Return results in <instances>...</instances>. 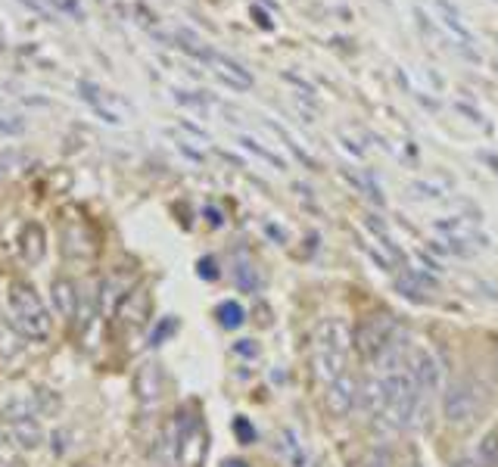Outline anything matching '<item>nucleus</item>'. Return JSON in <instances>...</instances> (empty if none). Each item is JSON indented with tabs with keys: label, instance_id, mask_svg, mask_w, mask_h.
Masks as SVG:
<instances>
[{
	"label": "nucleus",
	"instance_id": "1",
	"mask_svg": "<svg viewBox=\"0 0 498 467\" xmlns=\"http://www.w3.org/2000/svg\"><path fill=\"white\" fill-rule=\"evenodd\" d=\"M6 318L25 340L44 343L50 337V312L32 283L10 281V287H6Z\"/></svg>",
	"mask_w": 498,
	"mask_h": 467
},
{
	"label": "nucleus",
	"instance_id": "2",
	"mask_svg": "<svg viewBox=\"0 0 498 467\" xmlns=\"http://www.w3.org/2000/svg\"><path fill=\"white\" fill-rule=\"evenodd\" d=\"M349 343H353V333H349V327L343 324L340 318H324L314 327L312 364H314V374L324 383H331L334 377H340L343 371H346Z\"/></svg>",
	"mask_w": 498,
	"mask_h": 467
},
{
	"label": "nucleus",
	"instance_id": "3",
	"mask_svg": "<svg viewBox=\"0 0 498 467\" xmlns=\"http://www.w3.org/2000/svg\"><path fill=\"white\" fill-rule=\"evenodd\" d=\"M483 402H480V392L471 381H455L445 390L443 396V414L452 427H471L473 421L480 418Z\"/></svg>",
	"mask_w": 498,
	"mask_h": 467
},
{
	"label": "nucleus",
	"instance_id": "4",
	"mask_svg": "<svg viewBox=\"0 0 498 467\" xmlns=\"http://www.w3.org/2000/svg\"><path fill=\"white\" fill-rule=\"evenodd\" d=\"M395 337V318L393 315H368L355 324L353 343L364 359H377L383 353V346Z\"/></svg>",
	"mask_w": 498,
	"mask_h": 467
},
{
	"label": "nucleus",
	"instance_id": "5",
	"mask_svg": "<svg viewBox=\"0 0 498 467\" xmlns=\"http://www.w3.org/2000/svg\"><path fill=\"white\" fill-rule=\"evenodd\" d=\"M358 399V383L349 371H343L340 377H334L331 383L324 386V408L331 412V418H346L353 412Z\"/></svg>",
	"mask_w": 498,
	"mask_h": 467
},
{
	"label": "nucleus",
	"instance_id": "6",
	"mask_svg": "<svg viewBox=\"0 0 498 467\" xmlns=\"http://www.w3.org/2000/svg\"><path fill=\"white\" fill-rule=\"evenodd\" d=\"M115 315H119V321L124 327H144L153 315V293L144 287V283L141 287H134V290H124Z\"/></svg>",
	"mask_w": 498,
	"mask_h": 467
},
{
	"label": "nucleus",
	"instance_id": "7",
	"mask_svg": "<svg viewBox=\"0 0 498 467\" xmlns=\"http://www.w3.org/2000/svg\"><path fill=\"white\" fill-rule=\"evenodd\" d=\"M181 446H184V430H181L178 418H168L163 430L156 436V446H153V458L163 467H172L174 462H181Z\"/></svg>",
	"mask_w": 498,
	"mask_h": 467
},
{
	"label": "nucleus",
	"instance_id": "8",
	"mask_svg": "<svg viewBox=\"0 0 498 467\" xmlns=\"http://www.w3.org/2000/svg\"><path fill=\"white\" fill-rule=\"evenodd\" d=\"M82 97H85L94 109H97L100 115H104L109 125H119L122 115H124V113H131V106L124 104V100H119L115 94H109V91H100V87H94V84H87V82H82Z\"/></svg>",
	"mask_w": 498,
	"mask_h": 467
},
{
	"label": "nucleus",
	"instance_id": "9",
	"mask_svg": "<svg viewBox=\"0 0 498 467\" xmlns=\"http://www.w3.org/2000/svg\"><path fill=\"white\" fill-rule=\"evenodd\" d=\"M163 368L156 362H144L134 374V392L144 405H156L159 396H163Z\"/></svg>",
	"mask_w": 498,
	"mask_h": 467
},
{
	"label": "nucleus",
	"instance_id": "10",
	"mask_svg": "<svg viewBox=\"0 0 498 467\" xmlns=\"http://www.w3.org/2000/svg\"><path fill=\"white\" fill-rule=\"evenodd\" d=\"M408 371H412L417 390H421V396H427V392H436L439 390V362L433 359L430 353H414L412 362H408Z\"/></svg>",
	"mask_w": 498,
	"mask_h": 467
},
{
	"label": "nucleus",
	"instance_id": "11",
	"mask_svg": "<svg viewBox=\"0 0 498 467\" xmlns=\"http://www.w3.org/2000/svg\"><path fill=\"white\" fill-rule=\"evenodd\" d=\"M10 440L16 442L19 449H41L44 440H47V433H44V427L38 424V418H19V421H10Z\"/></svg>",
	"mask_w": 498,
	"mask_h": 467
},
{
	"label": "nucleus",
	"instance_id": "12",
	"mask_svg": "<svg viewBox=\"0 0 498 467\" xmlns=\"http://www.w3.org/2000/svg\"><path fill=\"white\" fill-rule=\"evenodd\" d=\"M50 299H54V309L60 312V318H78V305H82V293H78V287L72 281H54V287H50Z\"/></svg>",
	"mask_w": 498,
	"mask_h": 467
},
{
	"label": "nucleus",
	"instance_id": "13",
	"mask_svg": "<svg viewBox=\"0 0 498 467\" xmlns=\"http://www.w3.org/2000/svg\"><path fill=\"white\" fill-rule=\"evenodd\" d=\"M209 65H215V75L222 78V82H228L231 87H240V91L253 87V75H249L244 65L228 60V56H222V54H215V50H212V56H209Z\"/></svg>",
	"mask_w": 498,
	"mask_h": 467
},
{
	"label": "nucleus",
	"instance_id": "14",
	"mask_svg": "<svg viewBox=\"0 0 498 467\" xmlns=\"http://www.w3.org/2000/svg\"><path fill=\"white\" fill-rule=\"evenodd\" d=\"M405 355H408V337H393L390 343L383 346V353L377 355V368L383 371L386 377L390 374H399V371H405Z\"/></svg>",
	"mask_w": 498,
	"mask_h": 467
},
{
	"label": "nucleus",
	"instance_id": "15",
	"mask_svg": "<svg viewBox=\"0 0 498 467\" xmlns=\"http://www.w3.org/2000/svg\"><path fill=\"white\" fill-rule=\"evenodd\" d=\"M358 402L368 414H383L386 412V381L383 377H371L358 386Z\"/></svg>",
	"mask_w": 498,
	"mask_h": 467
},
{
	"label": "nucleus",
	"instance_id": "16",
	"mask_svg": "<svg viewBox=\"0 0 498 467\" xmlns=\"http://www.w3.org/2000/svg\"><path fill=\"white\" fill-rule=\"evenodd\" d=\"M433 10L439 13V19H443V25L449 28V32L455 35V38H458L461 44H464V47H467V44H473V35L464 28V22H461L458 10L449 4V0H433Z\"/></svg>",
	"mask_w": 498,
	"mask_h": 467
},
{
	"label": "nucleus",
	"instance_id": "17",
	"mask_svg": "<svg viewBox=\"0 0 498 467\" xmlns=\"http://www.w3.org/2000/svg\"><path fill=\"white\" fill-rule=\"evenodd\" d=\"M44 231L38 228V224H25V231H22V259H25V265H38V262L44 259Z\"/></svg>",
	"mask_w": 498,
	"mask_h": 467
},
{
	"label": "nucleus",
	"instance_id": "18",
	"mask_svg": "<svg viewBox=\"0 0 498 467\" xmlns=\"http://www.w3.org/2000/svg\"><path fill=\"white\" fill-rule=\"evenodd\" d=\"M395 287H399L405 296L417 299V303H427V299L433 296V287H436V283H433V281H427V277H421V274H414V272H408V274H402L399 281H395Z\"/></svg>",
	"mask_w": 498,
	"mask_h": 467
},
{
	"label": "nucleus",
	"instance_id": "19",
	"mask_svg": "<svg viewBox=\"0 0 498 467\" xmlns=\"http://www.w3.org/2000/svg\"><path fill=\"white\" fill-rule=\"evenodd\" d=\"M234 281H237V287L240 290H246V293H255L259 290V272H255V265L253 262H246V259H240L237 265H234Z\"/></svg>",
	"mask_w": 498,
	"mask_h": 467
},
{
	"label": "nucleus",
	"instance_id": "20",
	"mask_svg": "<svg viewBox=\"0 0 498 467\" xmlns=\"http://www.w3.org/2000/svg\"><path fill=\"white\" fill-rule=\"evenodd\" d=\"M215 315H218V324L228 327V331H234V327L244 324V305H240V303H231V299H228V303L218 305Z\"/></svg>",
	"mask_w": 498,
	"mask_h": 467
},
{
	"label": "nucleus",
	"instance_id": "21",
	"mask_svg": "<svg viewBox=\"0 0 498 467\" xmlns=\"http://www.w3.org/2000/svg\"><path fill=\"white\" fill-rule=\"evenodd\" d=\"M353 467H393V455L386 449H380V446H371L368 452L358 455V462Z\"/></svg>",
	"mask_w": 498,
	"mask_h": 467
},
{
	"label": "nucleus",
	"instance_id": "22",
	"mask_svg": "<svg viewBox=\"0 0 498 467\" xmlns=\"http://www.w3.org/2000/svg\"><path fill=\"white\" fill-rule=\"evenodd\" d=\"M240 144H244V147H246L249 153H255V156H259V159H265L268 165H274V169H287V163H284V156H277V153L265 150L259 141H255V137H240Z\"/></svg>",
	"mask_w": 498,
	"mask_h": 467
},
{
	"label": "nucleus",
	"instance_id": "23",
	"mask_svg": "<svg viewBox=\"0 0 498 467\" xmlns=\"http://www.w3.org/2000/svg\"><path fill=\"white\" fill-rule=\"evenodd\" d=\"M477 458L483 464H498V430L483 436L480 449H477Z\"/></svg>",
	"mask_w": 498,
	"mask_h": 467
},
{
	"label": "nucleus",
	"instance_id": "24",
	"mask_svg": "<svg viewBox=\"0 0 498 467\" xmlns=\"http://www.w3.org/2000/svg\"><path fill=\"white\" fill-rule=\"evenodd\" d=\"M234 433H237V440L244 442V446H249V442H255V430H253V424H249L246 418H237V421H234Z\"/></svg>",
	"mask_w": 498,
	"mask_h": 467
},
{
	"label": "nucleus",
	"instance_id": "25",
	"mask_svg": "<svg viewBox=\"0 0 498 467\" xmlns=\"http://www.w3.org/2000/svg\"><path fill=\"white\" fill-rule=\"evenodd\" d=\"M172 331H178V321H174V318H165V321H163V327H159V331L153 333V346H159V343H163Z\"/></svg>",
	"mask_w": 498,
	"mask_h": 467
},
{
	"label": "nucleus",
	"instance_id": "26",
	"mask_svg": "<svg viewBox=\"0 0 498 467\" xmlns=\"http://www.w3.org/2000/svg\"><path fill=\"white\" fill-rule=\"evenodd\" d=\"M196 272H200V277H206V281H215V277H218V268H215V262H212V259H203Z\"/></svg>",
	"mask_w": 498,
	"mask_h": 467
},
{
	"label": "nucleus",
	"instance_id": "27",
	"mask_svg": "<svg viewBox=\"0 0 498 467\" xmlns=\"http://www.w3.org/2000/svg\"><path fill=\"white\" fill-rule=\"evenodd\" d=\"M237 353L240 355H255V353H259V346H253V340H240L237 343Z\"/></svg>",
	"mask_w": 498,
	"mask_h": 467
},
{
	"label": "nucleus",
	"instance_id": "28",
	"mask_svg": "<svg viewBox=\"0 0 498 467\" xmlns=\"http://www.w3.org/2000/svg\"><path fill=\"white\" fill-rule=\"evenodd\" d=\"M0 467H22L19 458H13V462H0Z\"/></svg>",
	"mask_w": 498,
	"mask_h": 467
},
{
	"label": "nucleus",
	"instance_id": "29",
	"mask_svg": "<svg viewBox=\"0 0 498 467\" xmlns=\"http://www.w3.org/2000/svg\"><path fill=\"white\" fill-rule=\"evenodd\" d=\"M224 467H249V464H244V462H228Z\"/></svg>",
	"mask_w": 498,
	"mask_h": 467
}]
</instances>
